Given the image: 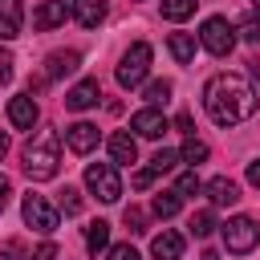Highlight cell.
<instances>
[{
  "label": "cell",
  "instance_id": "1",
  "mask_svg": "<svg viewBox=\"0 0 260 260\" xmlns=\"http://www.w3.org/2000/svg\"><path fill=\"white\" fill-rule=\"evenodd\" d=\"M203 110L215 126H240L256 114V89L236 73H215L203 85Z\"/></svg>",
  "mask_w": 260,
  "mask_h": 260
},
{
  "label": "cell",
  "instance_id": "2",
  "mask_svg": "<svg viewBox=\"0 0 260 260\" xmlns=\"http://www.w3.org/2000/svg\"><path fill=\"white\" fill-rule=\"evenodd\" d=\"M57 171H61V142H57V134H53V130L32 134L28 146H24V175H28L32 183H45V179H53Z\"/></svg>",
  "mask_w": 260,
  "mask_h": 260
},
{
  "label": "cell",
  "instance_id": "3",
  "mask_svg": "<svg viewBox=\"0 0 260 260\" xmlns=\"http://www.w3.org/2000/svg\"><path fill=\"white\" fill-rule=\"evenodd\" d=\"M146 73H150V45H146V41H134V45L122 53V61H118L114 77H118V85H122V89H138Z\"/></svg>",
  "mask_w": 260,
  "mask_h": 260
},
{
  "label": "cell",
  "instance_id": "4",
  "mask_svg": "<svg viewBox=\"0 0 260 260\" xmlns=\"http://www.w3.org/2000/svg\"><path fill=\"white\" fill-rule=\"evenodd\" d=\"M219 236H223V248H228L232 256H248V252L260 244V223H256L252 215H232V219L219 228Z\"/></svg>",
  "mask_w": 260,
  "mask_h": 260
},
{
  "label": "cell",
  "instance_id": "5",
  "mask_svg": "<svg viewBox=\"0 0 260 260\" xmlns=\"http://www.w3.org/2000/svg\"><path fill=\"white\" fill-rule=\"evenodd\" d=\"M20 215H24V223H28L32 232H41V236H53V232H57V219H61V211H57L45 195H37V191H28V195H24Z\"/></svg>",
  "mask_w": 260,
  "mask_h": 260
},
{
  "label": "cell",
  "instance_id": "6",
  "mask_svg": "<svg viewBox=\"0 0 260 260\" xmlns=\"http://www.w3.org/2000/svg\"><path fill=\"white\" fill-rule=\"evenodd\" d=\"M85 187H89L102 203H118V199H122V179H118L114 162H89V167H85Z\"/></svg>",
  "mask_w": 260,
  "mask_h": 260
},
{
  "label": "cell",
  "instance_id": "7",
  "mask_svg": "<svg viewBox=\"0 0 260 260\" xmlns=\"http://www.w3.org/2000/svg\"><path fill=\"white\" fill-rule=\"evenodd\" d=\"M199 45L211 53V57H228L236 49V28L223 20V16H207L203 28H199Z\"/></svg>",
  "mask_w": 260,
  "mask_h": 260
},
{
  "label": "cell",
  "instance_id": "8",
  "mask_svg": "<svg viewBox=\"0 0 260 260\" xmlns=\"http://www.w3.org/2000/svg\"><path fill=\"white\" fill-rule=\"evenodd\" d=\"M130 130H134L138 138H162V134L171 130V122H167V114H162V110L146 106V110H138V114L130 118Z\"/></svg>",
  "mask_w": 260,
  "mask_h": 260
},
{
  "label": "cell",
  "instance_id": "9",
  "mask_svg": "<svg viewBox=\"0 0 260 260\" xmlns=\"http://www.w3.org/2000/svg\"><path fill=\"white\" fill-rule=\"evenodd\" d=\"M73 16V4H65V0H45L37 12H32V28H57V24H65Z\"/></svg>",
  "mask_w": 260,
  "mask_h": 260
},
{
  "label": "cell",
  "instance_id": "10",
  "mask_svg": "<svg viewBox=\"0 0 260 260\" xmlns=\"http://www.w3.org/2000/svg\"><path fill=\"white\" fill-rule=\"evenodd\" d=\"M77 65H81V53L77 49H57V53L45 57V81H57L65 73H77Z\"/></svg>",
  "mask_w": 260,
  "mask_h": 260
},
{
  "label": "cell",
  "instance_id": "11",
  "mask_svg": "<svg viewBox=\"0 0 260 260\" xmlns=\"http://www.w3.org/2000/svg\"><path fill=\"white\" fill-rule=\"evenodd\" d=\"M8 122L16 130H32L37 126V102H32V93H16L8 102Z\"/></svg>",
  "mask_w": 260,
  "mask_h": 260
},
{
  "label": "cell",
  "instance_id": "12",
  "mask_svg": "<svg viewBox=\"0 0 260 260\" xmlns=\"http://www.w3.org/2000/svg\"><path fill=\"white\" fill-rule=\"evenodd\" d=\"M65 146H69L73 154H89V150L98 146V126H93V122H73V126L65 130Z\"/></svg>",
  "mask_w": 260,
  "mask_h": 260
},
{
  "label": "cell",
  "instance_id": "13",
  "mask_svg": "<svg viewBox=\"0 0 260 260\" xmlns=\"http://www.w3.org/2000/svg\"><path fill=\"white\" fill-rule=\"evenodd\" d=\"M98 98H102V85H98L93 77H85V81H77V85L65 93V106H69V110H89V106H98Z\"/></svg>",
  "mask_w": 260,
  "mask_h": 260
},
{
  "label": "cell",
  "instance_id": "14",
  "mask_svg": "<svg viewBox=\"0 0 260 260\" xmlns=\"http://www.w3.org/2000/svg\"><path fill=\"white\" fill-rule=\"evenodd\" d=\"M150 256H154V260H179V256H183V236L171 232V228H162V232L150 240Z\"/></svg>",
  "mask_w": 260,
  "mask_h": 260
},
{
  "label": "cell",
  "instance_id": "15",
  "mask_svg": "<svg viewBox=\"0 0 260 260\" xmlns=\"http://www.w3.org/2000/svg\"><path fill=\"white\" fill-rule=\"evenodd\" d=\"M20 24H24L20 0H0V41H12V37H20Z\"/></svg>",
  "mask_w": 260,
  "mask_h": 260
},
{
  "label": "cell",
  "instance_id": "16",
  "mask_svg": "<svg viewBox=\"0 0 260 260\" xmlns=\"http://www.w3.org/2000/svg\"><path fill=\"white\" fill-rule=\"evenodd\" d=\"M203 191H207V199H211L215 207H232V203L240 199V187H236V183H232L228 175H215V179H211V183H207Z\"/></svg>",
  "mask_w": 260,
  "mask_h": 260
},
{
  "label": "cell",
  "instance_id": "17",
  "mask_svg": "<svg viewBox=\"0 0 260 260\" xmlns=\"http://www.w3.org/2000/svg\"><path fill=\"white\" fill-rule=\"evenodd\" d=\"M73 20L81 28H98L106 20V0H73Z\"/></svg>",
  "mask_w": 260,
  "mask_h": 260
},
{
  "label": "cell",
  "instance_id": "18",
  "mask_svg": "<svg viewBox=\"0 0 260 260\" xmlns=\"http://www.w3.org/2000/svg\"><path fill=\"white\" fill-rule=\"evenodd\" d=\"M167 49H171V57H175L179 65H191V61H195V37H191V32H171Z\"/></svg>",
  "mask_w": 260,
  "mask_h": 260
},
{
  "label": "cell",
  "instance_id": "19",
  "mask_svg": "<svg viewBox=\"0 0 260 260\" xmlns=\"http://www.w3.org/2000/svg\"><path fill=\"white\" fill-rule=\"evenodd\" d=\"M110 158H114V162H134V158H138V142H134L130 134H122V130L110 134Z\"/></svg>",
  "mask_w": 260,
  "mask_h": 260
},
{
  "label": "cell",
  "instance_id": "20",
  "mask_svg": "<svg viewBox=\"0 0 260 260\" xmlns=\"http://www.w3.org/2000/svg\"><path fill=\"white\" fill-rule=\"evenodd\" d=\"M106 248H110V223H106V219H93V223L85 228V252L98 256V252H106Z\"/></svg>",
  "mask_w": 260,
  "mask_h": 260
},
{
  "label": "cell",
  "instance_id": "21",
  "mask_svg": "<svg viewBox=\"0 0 260 260\" xmlns=\"http://www.w3.org/2000/svg\"><path fill=\"white\" fill-rule=\"evenodd\" d=\"M150 207H154V215H158V219H171V215H179V207H183V195H179V191H158Z\"/></svg>",
  "mask_w": 260,
  "mask_h": 260
},
{
  "label": "cell",
  "instance_id": "22",
  "mask_svg": "<svg viewBox=\"0 0 260 260\" xmlns=\"http://www.w3.org/2000/svg\"><path fill=\"white\" fill-rule=\"evenodd\" d=\"M195 4H199V0H162V16L179 24V20L195 16Z\"/></svg>",
  "mask_w": 260,
  "mask_h": 260
},
{
  "label": "cell",
  "instance_id": "23",
  "mask_svg": "<svg viewBox=\"0 0 260 260\" xmlns=\"http://www.w3.org/2000/svg\"><path fill=\"white\" fill-rule=\"evenodd\" d=\"M179 158H183V162H203V158H207V142H199L195 134H187V142H183Z\"/></svg>",
  "mask_w": 260,
  "mask_h": 260
},
{
  "label": "cell",
  "instance_id": "24",
  "mask_svg": "<svg viewBox=\"0 0 260 260\" xmlns=\"http://www.w3.org/2000/svg\"><path fill=\"white\" fill-rule=\"evenodd\" d=\"M211 232H215V215H211V211H195V215H191V236L203 240V236H211Z\"/></svg>",
  "mask_w": 260,
  "mask_h": 260
},
{
  "label": "cell",
  "instance_id": "25",
  "mask_svg": "<svg viewBox=\"0 0 260 260\" xmlns=\"http://www.w3.org/2000/svg\"><path fill=\"white\" fill-rule=\"evenodd\" d=\"M167 98H171V81H167V77H158V81L146 85V102H150V106H162Z\"/></svg>",
  "mask_w": 260,
  "mask_h": 260
},
{
  "label": "cell",
  "instance_id": "26",
  "mask_svg": "<svg viewBox=\"0 0 260 260\" xmlns=\"http://www.w3.org/2000/svg\"><path fill=\"white\" fill-rule=\"evenodd\" d=\"M175 162H179V154H175V150H154L150 171H154V175H167V171H175Z\"/></svg>",
  "mask_w": 260,
  "mask_h": 260
},
{
  "label": "cell",
  "instance_id": "27",
  "mask_svg": "<svg viewBox=\"0 0 260 260\" xmlns=\"http://www.w3.org/2000/svg\"><path fill=\"white\" fill-rule=\"evenodd\" d=\"M122 219H126V228H130L134 236H138V232H146V211H142V207H134V203H130V207L122 211Z\"/></svg>",
  "mask_w": 260,
  "mask_h": 260
},
{
  "label": "cell",
  "instance_id": "28",
  "mask_svg": "<svg viewBox=\"0 0 260 260\" xmlns=\"http://www.w3.org/2000/svg\"><path fill=\"white\" fill-rule=\"evenodd\" d=\"M61 211H65V215H77V211H81V191H77V187H65V191H61Z\"/></svg>",
  "mask_w": 260,
  "mask_h": 260
},
{
  "label": "cell",
  "instance_id": "29",
  "mask_svg": "<svg viewBox=\"0 0 260 260\" xmlns=\"http://www.w3.org/2000/svg\"><path fill=\"white\" fill-rule=\"evenodd\" d=\"M175 191H179V195H195V191H203V183H199V175H195V171H187V175H179Z\"/></svg>",
  "mask_w": 260,
  "mask_h": 260
},
{
  "label": "cell",
  "instance_id": "30",
  "mask_svg": "<svg viewBox=\"0 0 260 260\" xmlns=\"http://www.w3.org/2000/svg\"><path fill=\"white\" fill-rule=\"evenodd\" d=\"M236 32H240V37H244L248 45H260V20H256V16H248V20H244V24L236 28Z\"/></svg>",
  "mask_w": 260,
  "mask_h": 260
},
{
  "label": "cell",
  "instance_id": "31",
  "mask_svg": "<svg viewBox=\"0 0 260 260\" xmlns=\"http://www.w3.org/2000/svg\"><path fill=\"white\" fill-rule=\"evenodd\" d=\"M0 252H4V260H32V256L24 252V244H20V240H8Z\"/></svg>",
  "mask_w": 260,
  "mask_h": 260
},
{
  "label": "cell",
  "instance_id": "32",
  "mask_svg": "<svg viewBox=\"0 0 260 260\" xmlns=\"http://www.w3.org/2000/svg\"><path fill=\"white\" fill-rule=\"evenodd\" d=\"M106 260H142V256H138L130 244H114V248L106 252Z\"/></svg>",
  "mask_w": 260,
  "mask_h": 260
},
{
  "label": "cell",
  "instance_id": "33",
  "mask_svg": "<svg viewBox=\"0 0 260 260\" xmlns=\"http://www.w3.org/2000/svg\"><path fill=\"white\" fill-rule=\"evenodd\" d=\"M8 81H12V53L0 49V85H8Z\"/></svg>",
  "mask_w": 260,
  "mask_h": 260
},
{
  "label": "cell",
  "instance_id": "34",
  "mask_svg": "<svg viewBox=\"0 0 260 260\" xmlns=\"http://www.w3.org/2000/svg\"><path fill=\"white\" fill-rule=\"evenodd\" d=\"M32 260H57V244H53V240H45V244L32 252Z\"/></svg>",
  "mask_w": 260,
  "mask_h": 260
},
{
  "label": "cell",
  "instance_id": "35",
  "mask_svg": "<svg viewBox=\"0 0 260 260\" xmlns=\"http://www.w3.org/2000/svg\"><path fill=\"white\" fill-rule=\"evenodd\" d=\"M150 183H154V171H150V167H146V171H138V175H134V187H138V191H146V187H150Z\"/></svg>",
  "mask_w": 260,
  "mask_h": 260
},
{
  "label": "cell",
  "instance_id": "36",
  "mask_svg": "<svg viewBox=\"0 0 260 260\" xmlns=\"http://www.w3.org/2000/svg\"><path fill=\"white\" fill-rule=\"evenodd\" d=\"M248 183H252V187H260V158H252V162H248Z\"/></svg>",
  "mask_w": 260,
  "mask_h": 260
},
{
  "label": "cell",
  "instance_id": "37",
  "mask_svg": "<svg viewBox=\"0 0 260 260\" xmlns=\"http://www.w3.org/2000/svg\"><path fill=\"white\" fill-rule=\"evenodd\" d=\"M8 195H12V183L0 175V211H4V203H8Z\"/></svg>",
  "mask_w": 260,
  "mask_h": 260
},
{
  "label": "cell",
  "instance_id": "38",
  "mask_svg": "<svg viewBox=\"0 0 260 260\" xmlns=\"http://www.w3.org/2000/svg\"><path fill=\"white\" fill-rule=\"evenodd\" d=\"M248 77L260 85V57H252V61H248Z\"/></svg>",
  "mask_w": 260,
  "mask_h": 260
},
{
  "label": "cell",
  "instance_id": "39",
  "mask_svg": "<svg viewBox=\"0 0 260 260\" xmlns=\"http://www.w3.org/2000/svg\"><path fill=\"white\" fill-rule=\"evenodd\" d=\"M175 126H179V130H187V134H191V126H195V122H191V114H179V118H175Z\"/></svg>",
  "mask_w": 260,
  "mask_h": 260
},
{
  "label": "cell",
  "instance_id": "40",
  "mask_svg": "<svg viewBox=\"0 0 260 260\" xmlns=\"http://www.w3.org/2000/svg\"><path fill=\"white\" fill-rule=\"evenodd\" d=\"M4 154H8V134L0 130V158H4Z\"/></svg>",
  "mask_w": 260,
  "mask_h": 260
},
{
  "label": "cell",
  "instance_id": "41",
  "mask_svg": "<svg viewBox=\"0 0 260 260\" xmlns=\"http://www.w3.org/2000/svg\"><path fill=\"white\" fill-rule=\"evenodd\" d=\"M252 8H256V16H260V0H252Z\"/></svg>",
  "mask_w": 260,
  "mask_h": 260
}]
</instances>
